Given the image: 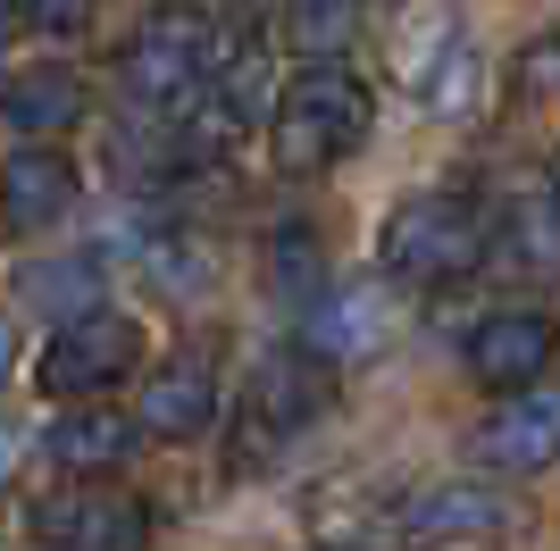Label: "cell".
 Returning a JSON list of instances; mask_svg holds the SVG:
<instances>
[{
    "mask_svg": "<svg viewBox=\"0 0 560 551\" xmlns=\"http://www.w3.org/2000/svg\"><path fill=\"white\" fill-rule=\"evenodd\" d=\"M369 84L360 75H343L335 59H310L293 84L277 92V117H268V151H277L284 176H318V167L351 160L360 142H369Z\"/></svg>",
    "mask_w": 560,
    "mask_h": 551,
    "instance_id": "6da1fadb",
    "label": "cell"
},
{
    "mask_svg": "<svg viewBox=\"0 0 560 551\" xmlns=\"http://www.w3.org/2000/svg\"><path fill=\"white\" fill-rule=\"evenodd\" d=\"M327 410V360L318 351H268L252 367V385H243V410H234V477H259V468H277L293 443L310 435V418Z\"/></svg>",
    "mask_w": 560,
    "mask_h": 551,
    "instance_id": "7a4b0ae2",
    "label": "cell"
},
{
    "mask_svg": "<svg viewBox=\"0 0 560 551\" xmlns=\"http://www.w3.org/2000/svg\"><path fill=\"white\" fill-rule=\"evenodd\" d=\"M376 259H385L394 284H452L486 259V218L460 192H410V201H394V218L376 234Z\"/></svg>",
    "mask_w": 560,
    "mask_h": 551,
    "instance_id": "3957f363",
    "label": "cell"
},
{
    "mask_svg": "<svg viewBox=\"0 0 560 551\" xmlns=\"http://www.w3.org/2000/svg\"><path fill=\"white\" fill-rule=\"evenodd\" d=\"M210 17H192V9H160V17H142L117 50V84L135 92L142 109H185L192 92L210 84Z\"/></svg>",
    "mask_w": 560,
    "mask_h": 551,
    "instance_id": "277c9868",
    "label": "cell"
},
{
    "mask_svg": "<svg viewBox=\"0 0 560 551\" xmlns=\"http://www.w3.org/2000/svg\"><path fill=\"white\" fill-rule=\"evenodd\" d=\"M142 367V326L126 318V309H75L59 335L43 343V392L50 401H93V392L126 385Z\"/></svg>",
    "mask_w": 560,
    "mask_h": 551,
    "instance_id": "5b68a950",
    "label": "cell"
},
{
    "mask_svg": "<svg viewBox=\"0 0 560 551\" xmlns=\"http://www.w3.org/2000/svg\"><path fill=\"white\" fill-rule=\"evenodd\" d=\"M34 535L50 551H142L151 543V509L135 493H117V484L84 477L68 493H43L34 502Z\"/></svg>",
    "mask_w": 560,
    "mask_h": 551,
    "instance_id": "8992f818",
    "label": "cell"
},
{
    "mask_svg": "<svg viewBox=\"0 0 560 551\" xmlns=\"http://www.w3.org/2000/svg\"><path fill=\"white\" fill-rule=\"evenodd\" d=\"M468 452H477V468H493V477H544L560 459V385H518L502 392V410L468 435Z\"/></svg>",
    "mask_w": 560,
    "mask_h": 551,
    "instance_id": "52a82bcc",
    "label": "cell"
},
{
    "mask_svg": "<svg viewBox=\"0 0 560 551\" xmlns=\"http://www.w3.org/2000/svg\"><path fill=\"white\" fill-rule=\"evenodd\" d=\"M552 360H560V326L544 318V309H493V318L468 335V376L493 385V392L536 385Z\"/></svg>",
    "mask_w": 560,
    "mask_h": 551,
    "instance_id": "ba28073f",
    "label": "cell"
},
{
    "mask_svg": "<svg viewBox=\"0 0 560 551\" xmlns=\"http://www.w3.org/2000/svg\"><path fill=\"white\" fill-rule=\"evenodd\" d=\"M511 502L486 493V484H427L394 509V543L427 551V543H477V535H502Z\"/></svg>",
    "mask_w": 560,
    "mask_h": 551,
    "instance_id": "9c48e42d",
    "label": "cell"
},
{
    "mask_svg": "<svg viewBox=\"0 0 560 551\" xmlns=\"http://www.w3.org/2000/svg\"><path fill=\"white\" fill-rule=\"evenodd\" d=\"M210 418H218V367L201 360V351H176L167 367H151V385H142V401H135V426H142V435L192 443Z\"/></svg>",
    "mask_w": 560,
    "mask_h": 551,
    "instance_id": "30bf717a",
    "label": "cell"
},
{
    "mask_svg": "<svg viewBox=\"0 0 560 551\" xmlns=\"http://www.w3.org/2000/svg\"><path fill=\"white\" fill-rule=\"evenodd\" d=\"M75 209V167L50 151V142H25L0 160V226L9 234H43Z\"/></svg>",
    "mask_w": 560,
    "mask_h": 551,
    "instance_id": "8fae6325",
    "label": "cell"
},
{
    "mask_svg": "<svg viewBox=\"0 0 560 551\" xmlns=\"http://www.w3.org/2000/svg\"><path fill=\"white\" fill-rule=\"evenodd\" d=\"M142 443V426L135 418H117V410H101V401H84V410H68L59 426L43 435V452L68 468V477H101V468H126V452Z\"/></svg>",
    "mask_w": 560,
    "mask_h": 551,
    "instance_id": "7c38bea8",
    "label": "cell"
},
{
    "mask_svg": "<svg viewBox=\"0 0 560 551\" xmlns=\"http://www.w3.org/2000/svg\"><path fill=\"white\" fill-rule=\"evenodd\" d=\"M0 117H9L18 134H68L75 117H84V84H75L68 68H25L0 92Z\"/></svg>",
    "mask_w": 560,
    "mask_h": 551,
    "instance_id": "4fadbf2b",
    "label": "cell"
},
{
    "mask_svg": "<svg viewBox=\"0 0 560 551\" xmlns=\"http://www.w3.org/2000/svg\"><path fill=\"white\" fill-rule=\"evenodd\" d=\"M376 326H385L376 293H335V301H318V309H310L302 351H318V360H360V351L376 343Z\"/></svg>",
    "mask_w": 560,
    "mask_h": 551,
    "instance_id": "5bb4252c",
    "label": "cell"
},
{
    "mask_svg": "<svg viewBox=\"0 0 560 551\" xmlns=\"http://www.w3.org/2000/svg\"><path fill=\"white\" fill-rule=\"evenodd\" d=\"M502 259L518 276H560V201H527L502 226Z\"/></svg>",
    "mask_w": 560,
    "mask_h": 551,
    "instance_id": "9a60e30c",
    "label": "cell"
},
{
    "mask_svg": "<svg viewBox=\"0 0 560 551\" xmlns=\"http://www.w3.org/2000/svg\"><path fill=\"white\" fill-rule=\"evenodd\" d=\"M351 9L360 0H293L284 9V43L302 50V59H335L351 43Z\"/></svg>",
    "mask_w": 560,
    "mask_h": 551,
    "instance_id": "2e32d148",
    "label": "cell"
},
{
    "mask_svg": "<svg viewBox=\"0 0 560 551\" xmlns=\"http://www.w3.org/2000/svg\"><path fill=\"white\" fill-rule=\"evenodd\" d=\"M93 293H101V268L93 259H50V268H34L25 276V301H43V309H93Z\"/></svg>",
    "mask_w": 560,
    "mask_h": 551,
    "instance_id": "e0dca14e",
    "label": "cell"
},
{
    "mask_svg": "<svg viewBox=\"0 0 560 551\" xmlns=\"http://www.w3.org/2000/svg\"><path fill=\"white\" fill-rule=\"evenodd\" d=\"M302 276L318 284V243H302V234H277V284H284V293H302Z\"/></svg>",
    "mask_w": 560,
    "mask_h": 551,
    "instance_id": "ac0fdd59",
    "label": "cell"
},
{
    "mask_svg": "<svg viewBox=\"0 0 560 551\" xmlns=\"http://www.w3.org/2000/svg\"><path fill=\"white\" fill-rule=\"evenodd\" d=\"M93 9H101V0H25V25H43V34H75Z\"/></svg>",
    "mask_w": 560,
    "mask_h": 551,
    "instance_id": "d6986e66",
    "label": "cell"
},
{
    "mask_svg": "<svg viewBox=\"0 0 560 551\" xmlns=\"http://www.w3.org/2000/svg\"><path fill=\"white\" fill-rule=\"evenodd\" d=\"M18 459H25V435H18V426H9V418H0V484L18 477Z\"/></svg>",
    "mask_w": 560,
    "mask_h": 551,
    "instance_id": "ffe728a7",
    "label": "cell"
},
{
    "mask_svg": "<svg viewBox=\"0 0 560 551\" xmlns=\"http://www.w3.org/2000/svg\"><path fill=\"white\" fill-rule=\"evenodd\" d=\"M9 367H18V326L0 318V376H9Z\"/></svg>",
    "mask_w": 560,
    "mask_h": 551,
    "instance_id": "44dd1931",
    "label": "cell"
},
{
    "mask_svg": "<svg viewBox=\"0 0 560 551\" xmlns=\"http://www.w3.org/2000/svg\"><path fill=\"white\" fill-rule=\"evenodd\" d=\"M18 17H25V0H0V34H9Z\"/></svg>",
    "mask_w": 560,
    "mask_h": 551,
    "instance_id": "7402d4cb",
    "label": "cell"
},
{
    "mask_svg": "<svg viewBox=\"0 0 560 551\" xmlns=\"http://www.w3.org/2000/svg\"><path fill=\"white\" fill-rule=\"evenodd\" d=\"M544 176H552V201H560V151H552V167H544Z\"/></svg>",
    "mask_w": 560,
    "mask_h": 551,
    "instance_id": "603a6c76",
    "label": "cell"
},
{
    "mask_svg": "<svg viewBox=\"0 0 560 551\" xmlns=\"http://www.w3.org/2000/svg\"><path fill=\"white\" fill-rule=\"evenodd\" d=\"M318 551H335V543H318Z\"/></svg>",
    "mask_w": 560,
    "mask_h": 551,
    "instance_id": "cb8c5ba5",
    "label": "cell"
}]
</instances>
